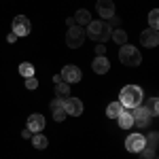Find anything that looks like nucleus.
Wrapping results in <instances>:
<instances>
[{"label":"nucleus","mask_w":159,"mask_h":159,"mask_svg":"<svg viewBox=\"0 0 159 159\" xmlns=\"http://www.w3.org/2000/svg\"><path fill=\"white\" fill-rule=\"evenodd\" d=\"M142 98H144V93H142V89L138 85H125L121 89V93H119V102H121L123 108H127V110L140 106Z\"/></svg>","instance_id":"obj_1"},{"label":"nucleus","mask_w":159,"mask_h":159,"mask_svg":"<svg viewBox=\"0 0 159 159\" xmlns=\"http://www.w3.org/2000/svg\"><path fill=\"white\" fill-rule=\"evenodd\" d=\"M112 34V25L106 24V21H89L87 24V30H85V36L91 38L93 43H106Z\"/></svg>","instance_id":"obj_2"},{"label":"nucleus","mask_w":159,"mask_h":159,"mask_svg":"<svg viewBox=\"0 0 159 159\" xmlns=\"http://www.w3.org/2000/svg\"><path fill=\"white\" fill-rule=\"evenodd\" d=\"M119 60L125 66H138L142 61V55H140V51L136 49V47H132L129 43H125V45H121V49H119Z\"/></svg>","instance_id":"obj_3"},{"label":"nucleus","mask_w":159,"mask_h":159,"mask_svg":"<svg viewBox=\"0 0 159 159\" xmlns=\"http://www.w3.org/2000/svg\"><path fill=\"white\" fill-rule=\"evenodd\" d=\"M85 30L81 28V25H72V28H68V32H66V45L70 47V49H79L83 43H85Z\"/></svg>","instance_id":"obj_4"},{"label":"nucleus","mask_w":159,"mask_h":159,"mask_svg":"<svg viewBox=\"0 0 159 159\" xmlns=\"http://www.w3.org/2000/svg\"><path fill=\"white\" fill-rule=\"evenodd\" d=\"M13 34H17V36H28L30 32H32V24H30V19L25 17V15H17L15 19H13Z\"/></svg>","instance_id":"obj_5"},{"label":"nucleus","mask_w":159,"mask_h":159,"mask_svg":"<svg viewBox=\"0 0 159 159\" xmlns=\"http://www.w3.org/2000/svg\"><path fill=\"white\" fill-rule=\"evenodd\" d=\"M132 117H134V125H138V127H148L151 125V110L142 104L132 108Z\"/></svg>","instance_id":"obj_6"},{"label":"nucleus","mask_w":159,"mask_h":159,"mask_svg":"<svg viewBox=\"0 0 159 159\" xmlns=\"http://www.w3.org/2000/svg\"><path fill=\"white\" fill-rule=\"evenodd\" d=\"M64 110H66V115H70V117H81L83 115V102L79 98H64Z\"/></svg>","instance_id":"obj_7"},{"label":"nucleus","mask_w":159,"mask_h":159,"mask_svg":"<svg viewBox=\"0 0 159 159\" xmlns=\"http://www.w3.org/2000/svg\"><path fill=\"white\" fill-rule=\"evenodd\" d=\"M125 148L129 151V153H140L142 148H144V136L142 134H129L125 138Z\"/></svg>","instance_id":"obj_8"},{"label":"nucleus","mask_w":159,"mask_h":159,"mask_svg":"<svg viewBox=\"0 0 159 159\" xmlns=\"http://www.w3.org/2000/svg\"><path fill=\"white\" fill-rule=\"evenodd\" d=\"M60 76L66 81V83H68V85H70V83H79L83 74H81V68H79V66L68 64V66H64V68H61V74H60Z\"/></svg>","instance_id":"obj_9"},{"label":"nucleus","mask_w":159,"mask_h":159,"mask_svg":"<svg viewBox=\"0 0 159 159\" xmlns=\"http://www.w3.org/2000/svg\"><path fill=\"white\" fill-rule=\"evenodd\" d=\"M157 43H159V34H157V30H144L142 34H140V45L142 47H147V49H153V47H157Z\"/></svg>","instance_id":"obj_10"},{"label":"nucleus","mask_w":159,"mask_h":159,"mask_svg":"<svg viewBox=\"0 0 159 159\" xmlns=\"http://www.w3.org/2000/svg\"><path fill=\"white\" fill-rule=\"evenodd\" d=\"M96 9H98V13L104 19L115 17V2H112V0H98V2H96Z\"/></svg>","instance_id":"obj_11"},{"label":"nucleus","mask_w":159,"mask_h":159,"mask_svg":"<svg viewBox=\"0 0 159 159\" xmlns=\"http://www.w3.org/2000/svg\"><path fill=\"white\" fill-rule=\"evenodd\" d=\"M28 129H30L32 134L43 132V129H45V117H43V115H38V112L30 115V117H28Z\"/></svg>","instance_id":"obj_12"},{"label":"nucleus","mask_w":159,"mask_h":159,"mask_svg":"<svg viewBox=\"0 0 159 159\" xmlns=\"http://www.w3.org/2000/svg\"><path fill=\"white\" fill-rule=\"evenodd\" d=\"M91 70L96 74H106L110 70V61L104 57V55H96V60L91 64Z\"/></svg>","instance_id":"obj_13"},{"label":"nucleus","mask_w":159,"mask_h":159,"mask_svg":"<svg viewBox=\"0 0 159 159\" xmlns=\"http://www.w3.org/2000/svg\"><path fill=\"white\" fill-rule=\"evenodd\" d=\"M117 121H119V127L123 129H129V127H134V117H132V110L123 108V112L117 117Z\"/></svg>","instance_id":"obj_14"},{"label":"nucleus","mask_w":159,"mask_h":159,"mask_svg":"<svg viewBox=\"0 0 159 159\" xmlns=\"http://www.w3.org/2000/svg\"><path fill=\"white\" fill-rule=\"evenodd\" d=\"M74 24L76 25H81V28H83V25H87L89 24V21H91V13L87 11V9H79V11L74 13Z\"/></svg>","instance_id":"obj_15"},{"label":"nucleus","mask_w":159,"mask_h":159,"mask_svg":"<svg viewBox=\"0 0 159 159\" xmlns=\"http://www.w3.org/2000/svg\"><path fill=\"white\" fill-rule=\"evenodd\" d=\"M121 112H123L121 102H110L108 106H106V117H110V119H117Z\"/></svg>","instance_id":"obj_16"},{"label":"nucleus","mask_w":159,"mask_h":159,"mask_svg":"<svg viewBox=\"0 0 159 159\" xmlns=\"http://www.w3.org/2000/svg\"><path fill=\"white\" fill-rule=\"evenodd\" d=\"M32 144H34V148L43 151V148H47L49 140H47V138H45L43 134H32Z\"/></svg>","instance_id":"obj_17"},{"label":"nucleus","mask_w":159,"mask_h":159,"mask_svg":"<svg viewBox=\"0 0 159 159\" xmlns=\"http://www.w3.org/2000/svg\"><path fill=\"white\" fill-rule=\"evenodd\" d=\"M110 38H112V40L121 47V45H125V43H127V32H125V30H112Z\"/></svg>","instance_id":"obj_18"},{"label":"nucleus","mask_w":159,"mask_h":159,"mask_svg":"<svg viewBox=\"0 0 159 159\" xmlns=\"http://www.w3.org/2000/svg\"><path fill=\"white\" fill-rule=\"evenodd\" d=\"M55 96L57 98H68L70 96V85L68 83H55Z\"/></svg>","instance_id":"obj_19"},{"label":"nucleus","mask_w":159,"mask_h":159,"mask_svg":"<svg viewBox=\"0 0 159 159\" xmlns=\"http://www.w3.org/2000/svg\"><path fill=\"white\" fill-rule=\"evenodd\" d=\"M19 74H21L24 79H30V76H34V66H32L30 61H24V64H19Z\"/></svg>","instance_id":"obj_20"},{"label":"nucleus","mask_w":159,"mask_h":159,"mask_svg":"<svg viewBox=\"0 0 159 159\" xmlns=\"http://www.w3.org/2000/svg\"><path fill=\"white\" fill-rule=\"evenodd\" d=\"M157 140H159L157 132H151V136H148V138H144V148H151V151H157Z\"/></svg>","instance_id":"obj_21"},{"label":"nucleus","mask_w":159,"mask_h":159,"mask_svg":"<svg viewBox=\"0 0 159 159\" xmlns=\"http://www.w3.org/2000/svg\"><path fill=\"white\" fill-rule=\"evenodd\" d=\"M148 24H151L153 30H157V28H159V11H157V9L151 11V15H148Z\"/></svg>","instance_id":"obj_22"},{"label":"nucleus","mask_w":159,"mask_h":159,"mask_svg":"<svg viewBox=\"0 0 159 159\" xmlns=\"http://www.w3.org/2000/svg\"><path fill=\"white\" fill-rule=\"evenodd\" d=\"M140 159H157V155H155V151H151V148H142L140 153Z\"/></svg>","instance_id":"obj_23"},{"label":"nucleus","mask_w":159,"mask_h":159,"mask_svg":"<svg viewBox=\"0 0 159 159\" xmlns=\"http://www.w3.org/2000/svg\"><path fill=\"white\" fill-rule=\"evenodd\" d=\"M51 112H53V119H55V121H64V119H66V117H68V115H66V110H64V108L51 110Z\"/></svg>","instance_id":"obj_24"},{"label":"nucleus","mask_w":159,"mask_h":159,"mask_svg":"<svg viewBox=\"0 0 159 159\" xmlns=\"http://www.w3.org/2000/svg\"><path fill=\"white\" fill-rule=\"evenodd\" d=\"M25 87H28V89H36V87H38V79H36V76L25 79Z\"/></svg>","instance_id":"obj_25"},{"label":"nucleus","mask_w":159,"mask_h":159,"mask_svg":"<svg viewBox=\"0 0 159 159\" xmlns=\"http://www.w3.org/2000/svg\"><path fill=\"white\" fill-rule=\"evenodd\" d=\"M148 110H151V117H157V115H159V106H157V98H153V100H151V108H148Z\"/></svg>","instance_id":"obj_26"},{"label":"nucleus","mask_w":159,"mask_h":159,"mask_svg":"<svg viewBox=\"0 0 159 159\" xmlns=\"http://www.w3.org/2000/svg\"><path fill=\"white\" fill-rule=\"evenodd\" d=\"M57 108H64V100L61 98H55L51 102V110H57Z\"/></svg>","instance_id":"obj_27"},{"label":"nucleus","mask_w":159,"mask_h":159,"mask_svg":"<svg viewBox=\"0 0 159 159\" xmlns=\"http://www.w3.org/2000/svg\"><path fill=\"white\" fill-rule=\"evenodd\" d=\"M93 49H96V55H104V53H106V45H104V43H98Z\"/></svg>","instance_id":"obj_28"},{"label":"nucleus","mask_w":159,"mask_h":159,"mask_svg":"<svg viewBox=\"0 0 159 159\" xmlns=\"http://www.w3.org/2000/svg\"><path fill=\"white\" fill-rule=\"evenodd\" d=\"M17 38H19V36H17V34H13V32H11V34L7 36V43H11V45H13V43H15Z\"/></svg>","instance_id":"obj_29"},{"label":"nucleus","mask_w":159,"mask_h":159,"mask_svg":"<svg viewBox=\"0 0 159 159\" xmlns=\"http://www.w3.org/2000/svg\"><path fill=\"white\" fill-rule=\"evenodd\" d=\"M21 136H24V138H32V132H30V129L25 127V132H21Z\"/></svg>","instance_id":"obj_30"}]
</instances>
